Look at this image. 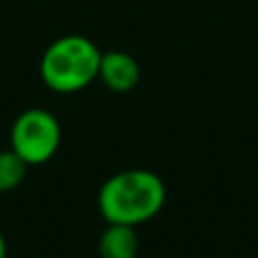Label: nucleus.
Returning a JSON list of instances; mask_svg holds the SVG:
<instances>
[{
  "instance_id": "obj_1",
  "label": "nucleus",
  "mask_w": 258,
  "mask_h": 258,
  "mask_svg": "<svg viewBox=\"0 0 258 258\" xmlns=\"http://www.w3.org/2000/svg\"><path fill=\"white\" fill-rule=\"evenodd\" d=\"M165 202V183L150 170H122L104 181L98 204L109 224H141L154 218Z\"/></svg>"
},
{
  "instance_id": "obj_2",
  "label": "nucleus",
  "mask_w": 258,
  "mask_h": 258,
  "mask_svg": "<svg viewBox=\"0 0 258 258\" xmlns=\"http://www.w3.org/2000/svg\"><path fill=\"white\" fill-rule=\"evenodd\" d=\"M100 59L102 52L86 36H61L43 52L41 77L57 93H75L98 77Z\"/></svg>"
},
{
  "instance_id": "obj_3",
  "label": "nucleus",
  "mask_w": 258,
  "mask_h": 258,
  "mask_svg": "<svg viewBox=\"0 0 258 258\" xmlns=\"http://www.w3.org/2000/svg\"><path fill=\"white\" fill-rule=\"evenodd\" d=\"M61 143L59 120L45 109H27L12 127V150L27 165L50 161Z\"/></svg>"
},
{
  "instance_id": "obj_4",
  "label": "nucleus",
  "mask_w": 258,
  "mask_h": 258,
  "mask_svg": "<svg viewBox=\"0 0 258 258\" xmlns=\"http://www.w3.org/2000/svg\"><path fill=\"white\" fill-rule=\"evenodd\" d=\"M98 77L116 93H127L138 84L141 68H138L136 59L132 54L111 50V52H102Z\"/></svg>"
},
{
  "instance_id": "obj_5",
  "label": "nucleus",
  "mask_w": 258,
  "mask_h": 258,
  "mask_svg": "<svg viewBox=\"0 0 258 258\" xmlns=\"http://www.w3.org/2000/svg\"><path fill=\"white\" fill-rule=\"evenodd\" d=\"M138 236L129 224H109L100 238V256L102 258H136Z\"/></svg>"
},
{
  "instance_id": "obj_6",
  "label": "nucleus",
  "mask_w": 258,
  "mask_h": 258,
  "mask_svg": "<svg viewBox=\"0 0 258 258\" xmlns=\"http://www.w3.org/2000/svg\"><path fill=\"white\" fill-rule=\"evenodd\" d=\"M27 163L14 150L0 152V192L14 190L25 179Z\"/></svg>"
},
{
  "instance_id": "obj_7",
  "label": "nucleus",
  "mask_w": 258,
  "mask_h": 258,
  "mask_svg": "<svg viewBox=\"0 0 258 258\" xmlns=\"http://www.w3.org/2000/svg\"><path fill=\"white\" fill-rule=\"evenodd\" d=\"M0 258H7V242H5L3 231H0Z\"/></svg>"
}]
</instances>
